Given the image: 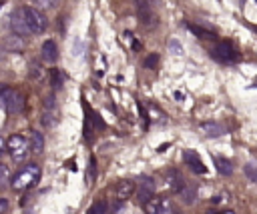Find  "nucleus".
<instances>
[{
    "label": "nucleus",
    "instance_id": "f257e3e1",
    "mask_svg": "<svg viewBox=\"0 0 257 214\" xmlns=\"http://www.w3.org/2000/svg\"><path fill=\"white\" fill-rule=\"evenodd\" d=\"M40 166L38 164H34V162H30V164H26L22 170H18L12 178H10V188L12 190H16V192H24V190H28V188H32L38 180H40Z\"/></svg>",
    "mask_w": 257,
    "mask_h": 214
},
{
    "label": "nucleus",
    "instance_id": "f03ea898",
    "mask_svg": "<svg viewBox=\"0 0 257 214\" xmlns=\"http://www.w3.org/2000/svg\"><path fill=\"white\" fill-rule=\"evenodd\" d=\"M6 148H8L14 162H24L30 154V140L22 134H12L6 142Z\"/></svg>",
    "mask_w": 257,
    "mask_h": 214
},
{
    "label": "nucleus",
    "instance_id": "7ed1b4c3",
    "mask_svg": "<svg viewBox=\"0 0 257 214\" xmlns=\"http://www.w3.org/2000/svg\"><path fill=\"white\" fill-rule=\"evenodd\" d=\"M24 94L20 92V90H16V88H6L4 90V94H2V98H0V106L8 112V114H18V112H22V108H24Z\"/></svg>",
    "mask_w": 257,
    "mask_h": 214
},
{
    "label": "nucleus",
    "instance_id": "20e7f679",
    "mask_svg": "<svg viewBox=\"0 0 257 214\" xmlns=\"http://www.w3.org/2000/svg\"><path fill=\"white\" fill-rule=\"evenodd\" d=\"M22 12H24L26 24H28V28H30V34H40V32L46 30L48 20H46V16L42 14V10H38V8H34V6H26Z\"/></svg>",
    "mask_w": 257,
    "mask_h": 214
},
{
    "label": "nucleus",
    "instance_id": "39448f33",
    "mask_svg": "<svg viewBox=\"0 0 257 214\" xmlns=\"http://www.w3.org/2000/svg\"><path fill=\"white\" fill-rule=\"evenodd\" d=\"M58 122V108H56V102L52 96H46L44 102H42V108H40V124L46 128V130H52Z\"/></svg>",
    "mask_w": 257,
    "mask_h": 214
},
{
    "label": "nucleus",
    "instance_id": "423d86ee",
    "mask_svg": "<svg viewBox=\"0 0 257 214\" xmlns=\"http://www.w3.org/2000/svg\"><path fill=\"white\" fill-rule=\"evenodd\" d=\"M213 58L223 62V64H231V62L239 60V54H237V50L231 42H217L215 48H213Z\"/></svg>",
    "mask_w": 257,
    "mask_h": 214
},
{
    "label": "nucleus",
    "instance_id": "0eeeda50",
    "mask_svg": "<svg viewBox=\"0 0 257 214\" xmlns=\"http://www.w3.org/2000/svg\"><path fill=\"white\" fill-rule=\"evenodd\" d=\"M145 212L147 214H171L173 206L167 196H151L145 202Z\"/></svg>",
    "mask_w": 257,
    "mask_h": 214
},
{
    "label": "nucleus",
    "instance_id": "6e6552de",
    "mask_svg": "<svg viewBox=\"0 0 257 214\" xmlns=\"http://www.w3.org/2000/svg\"><path fill=\"white\" fill-rule=\"evenodd\" d=\"M8 24H10L12 34H16V36H20V38L30 36V28H28V24H26V18H24V12H22V10H14V12L10 14Z\"/></svg>",
    "mask_w": 257,
    "mask_h": 214
},
{
    "label": "nucleus",
    "instance_id": "1a4fd4ad",
    "mask_svg": "<svg viewBox=\"0 0 257 214\" xmlns=\"http://www.w3.org/2000/svg\"><path fill=\"white\" fill-rule=\"evenodd\" d=\"M183 160H185V164H187L195 174H207V166L203 164V160H201V156H199L197 152L185 150V152H183Z\"/></svg>",
    "mask_w": 257,
    "mask_h": 214
},
{
    "label": "nucleus",
    "instance_id": "9d476101",
    "mask_svg": "<svg viewBox=\"0 0 257 214\" xmlns=\"http://www.w3.org/2000/svg\"><path fill=\"white\" fill-rule=\"evenodd\" d=\"M155 192V180L153 178H143L139 184H137V196H139V200L145 204L151 196H155L153 194Z\"/></svg>",
    "mask_w": 257,
    "mask_h": 214
},
{
    "label": "nucleus",
    "instance_id": "9b49d317",
    "mask_svg": "<svg viewBox=\"0 0 257 214\" xmlns=\"http://www.w3.org/2000/svg\"><path fill=\"white\" fill-rule=\"evenodd\" d=\"M40 56L44 62H56L58 60V46L54 40H44L42 46H40Z\"/></svg>",
    "mask_w": 257,
    "mask_h": 214
},
{
    "label": "nucleus",
    "instance_id": "f8f14e48",
    "mask_svg": "<svg viewBox=\"0 0 257 214\" xmlns=\"http://www.w3.org/2000/svg\"><path fill=\"white\" fill-rule=\"evenodd\" d=\"M133 192H135V182H133V180H120V182L116 184V188H114L116 200H120V202L126 200V198H131Z\"/></svg>",
    "mask_w": 257,
    "mask_h": 214
},
{
    "label": "nucleus",
    "instance_id": "ddd939ff",
    "mask_svg": "<svg viewBox=\"0 0 257 214\" xmlns=\"http://www.w3.org/2000/svg\"><path fill=\"white\" fill-rule=\"evenodd\" d=\"M199 132L205 136H221V134H225V126L219 122H201Z\"/></svg>",
    "mask_w": 257,
    "mask_h": 214
},
{
    "label": "nucleus",
    "instance_id": "4468645a",
    "mask_svg": "<svg viewBox=\"0 0 257 214\" xmlns=\"http://www.w3.org/2000/svg\"><path fill=\"white\" fill-rule=\"evenodd\" d=\"M189 30L197 36V38H203V40H211V38H217L215 34V28L213 26H201V24H189Z\"/></svg>",
    "mask_w": 257,
    "mask_h": 214
},
{
    "label": "nucleus",
    "instance_id": "2eb2a0df",
    "mask_svg": "<svg viewBox=\"0 0 257 214\" xmlns=\"http://www.w3.org/2000/svg\"><path fill=\"white\" fill-rule=\"evenodd\" d=\"M213 162H215V168H217L219 174H223V176H231L233 174V162L231 160H227L223 156H213Z\"/></svg>",
    "mask_w": 257,
    "mask_h": 214
},
{
    "label": "nucleus",
    "instance_id": "dca6fc26",
    "mask_svg": "<svg viewBox=\"0 0 257 214\" xmlns=\"http://www.w3.org/2000/svg\"><path fill=\"white\" fill-rule=\"evenodd\" d=\"M183 184H185V180L181 178V174H179L177 170H171V172L167 174V186H169L171 192H177V194H179V190L183 188Z\"/></svg>",
    "mask_w": 257,
    "mask_h": 214
},
{
    "label": "nucleus",
    "instance_id": "f3484780",
    "mask_svg": "<svg viewBox=\"0 0 257 214\" xmlns=\"http://www.w3.org/2000/svg\"><path fill=\"white\" fill-rule=\"evenodd\" d=\"M42 150H44V136L38 130H32V134H30V152L40 154Z\"/></svg>",
    "mask_w": 257,
    "mask_h": 214
},
{
    "label": "nucleus",
    "instance_id": "a211bd4d",
    "mask_svg": "<svg viewBox=\"0 0 257 214\" xmlns=\"http://www.w3.org/2000/svg\"><path fill=\"white\" fill-rule=\"evenodd\" d=\"M179 194H181V200L185 204H193L195 202V196H197V188L195 186H189V184H183V188L179 190Z\"/></svg>",
    "mask_w": 257,
    "mask_h": 214
},
{
    "label": "nucleus",
    "instance_id": "6ab92c4d",
    "mask_svg": "<svg viewBox=\"0 0 257 214\" xmlns=\"http://www.w3.org/2000/svg\"><path fill=\"white\" fill-rule=\"evenodd\" d=\"M6 48H8V52H10V50H14V52H20V50L24 48V40H22L20 36L12 34V36H8V38H6Z\"/></svg>",
    "mask_w": 257,
    "mask_h": 214
},
{
    "label": "nucleus",
    "instance_id": "aec40b11",
    "mask_svg": "<svg viewBox=\"0 0 257 214\" xmlns=\"http://www.w3.org/2000/svg\"><path fill=\"white\" fill-rule=\"evenodd\" d=\"M106 210H108V204H106V202H102V200H96V202L88 208V212H86V214H106Z\"/></svg>",
    "mask_w": 257,
    "mask_h": 214
},
{
    "label": "nucleus",
    "instance_id": "412c9836",
    "mask_svg": "<svg viewBox=\"0 0 257 214\" xmlns=\"http://www.w3.org/2000/svg\"><path fill=\"white\" fill-rule=\"evenodd\" d=\"M10 170H8V166L6 164H0V188H6L8 186V182H10Z\"/></svg>",
    "mask_w": 257,
    "mask_h": 214
},
{
    "label": "nucleus",
    "instance_id": "4be33fe9",
    "mask_svg": "<svg viewBox=\"0 0 257 214\" xmlns=\"http://www.w3.org/2000/svg\"><path fill=\"white\" fill-rule=\"evenodd\" d=\"M56 2L58 0H32L34 8H38V10H50V8L56 6Z\"/></svg>",
    "mask_w": 257,
    "mask_h": 214
},
{
    "label": "nucleus",
    "instance_id": "5701e85b",
    "mask_svg": "<svg viewBox=\"0 0 257 214\" xmlns=\"http://www.w3.org/2000/svg\"><path fill=\"white\" fill-rule=\"evenodd\" d=\"M32 80H40L42 78V68L38 66V62H30V70H28Z\"/></svg>",
    "mask_w": 257,
    "mask_h": 214
},
{
    "label": "nucleus",
    "instance_id": "b1692460",
    "mask_svg": "<svg viewBox=\"0 0 257 214\" xmlns=\"http://www.w3.org/2000/svg\"><path fill=\"white\" fill-rule=\"evenodd\" d=\"M94 178H96V164H94V158H90V164H88V168H86V182L92 184Z\"/></svg>",
    "mask_w": 257,
    "mask_h": 214
},
{
    "label": "nucleus",
    "instance_id": "393cba45",
    "mask_svg": "<svg viewBox=\"0 0 257 214\" xmlns=\"http://www.w3.org/2000/svg\"><path fill=\"white\" fill-rule=\"evenodd\" d=\"M245 174H247V178L251 180V182H257V166L255 164H245Z\"/></svg>",
    "mask_w": 257,
    "mask_h": 214
},
{
    "label": "nucleus",
    "instance_id": "a878e982",
    "mask_svg": "<svg viewBox=\"0 0 257 214\" xmlns=\"http://www.w3.org/2000/svg\"><path fill=\"white\" fill-rule=\"evenodd\" d=\"M157 64H159V54H149V56L145 58V68L153 70Z\"/></svg>",
    "mask_w": 257,
    "mask_h": 214
},
{
    "label": "nucleus",
    "instance_id": "bb28decb",
    "mask_svg": "<svg viewBox=\"0 0 257 214\" xmlns=\"http://www.w3.org/2000/svg\"><path fill=\"white\" fill-rule=\"evenodd\" d=\"M52 86H54V88H60V86H62V74H60L58 68L52 70Z\"/></svg>",
    "mask_w": 257,
    "mask_h": 214
},
{
    "label": "nucleus",
    "instance_id": "cd10ccee",
    "mask_svg": "<svg viewBox=\"0 0 257 214\" xmlns=\"http://www.w3.org/2000/svg\"><path fill=\"white\" fill-rule=\"evenodd\" d=\"M227 200H229V194H227V192L215 194V198H213V202H215V204H223V202H227Z\"/></svg>",
    "mask_w": 257,
    "mask_h": 214
},
{
    "label": "nucleus",
    "instance_id": "c85d7f7f",
    "mask_svg": "<svg viewBox=\"0 0 257 214\" xmlns=\"http://www.w3.org/2000/svg\"><path fill=\"white\" fill-rule=\"evenodd\" d=\"M169 46H171V50H173V54H177V56H179V54H183V50H181V46H179V42H175V40H173V42H171Z\"/></svg>",
    "mask_w": 257,
    "mask_h": 214
},
{
    "label": "nucleus",
    "instance_id": "c756f323",
    "mask_svg": "<svg viewBox=\"0 0 257 214\" xmlns=\"http://www.w3.org/2000/svg\"><path fill=\"white\" fill-rule=\"evenodd\" d=\"M6 212H8V200L0 198V214H6Z\"/></svg>",
    "mask_w": 257,
    "mask_h": 214
},
{
    "label": "nucleus",
    "instance_id": "7c9ffc66",
    "mask_svg": "<svg viewBox=\"0 0 257 214\" xmlns=\"http://www.w3.org/2000/svg\"><path fill=\"white\" fill-rule=\"evenodd\" d=\"M207 214H235L233 210H209Z\"/></svg>",
    "mask_w": 257,
    "mask_h": 214
},
{
    "label": "nucleus",
    "instance_id": "2f4dec72",
    "mask_svg": "<svg viewBox=\"0 0 257 214\" xmlns=\"http://www.w3.org/2000/svg\"><path fill=\"white\" fill-rule=\"evenodd\" d=\"M4 150H6V140H4L2 136H0V156L4 154Z\"/></svg>",
    "mask_w": 257,
    "mask_h": 214
},
{
    "label": "nucleus",
    "instance_id": "473e14b6",
    "mask_svg": "<svg viewBox=\"0 0 257 214\" xmlns=\"http://www.w3.org/2000/svg\"><path fill=\"white\" fill-rule=\"evenodd\" d=\"M8 88V84H4V82H0V98H2V94H4V90Z\"/></svg>",
    "mask_w": 257,
    "mask_h": 214
},
{
    "label": "nucleus",
    "instance_id": "72a5a7b5",
    "mask_svg": "<svg viewBox=\"0 0 257 214\" xmlns=\"http://www.w3.org/2000/svg\"><path fill=\"white\" fill-rule=\"evenodd\" d=\"M171 214H181V212H175V210H173V212H171Z\"/></svg>",
    "mask_w": 257,
    "mask_h": 214
}]
</instances>
